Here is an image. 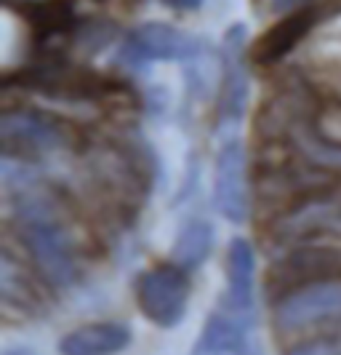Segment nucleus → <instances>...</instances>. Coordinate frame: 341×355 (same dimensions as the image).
Segmentation results:
<instances>
[{
	"instance_id": "1",
	"label": "nucleus",
	"mask_w": 341,
	"mask_h": 355,
	"mask_svg": "<svg viewBox=\"0 0 341 355\" xmlns=\"http://www.w3.org/2000/svg\"><path fill=\"white\" fill-rule=\"evenodd\" d=\"M19 187H8L17 190L19 238L33 257L37 272L48 284L54 288H72L80 278V265L70 232L56 219L54 203L43 193L33 190L30 179L24 177V168H19Z\"/></svg>"
},
{
	"instance_id": "2",
	"label": "nucleus",
	"mask_w": 341,
	"mask_h": 355,
	"mask_svg": "<svg viewBox=\"0 0 341 355\" xmlns=\"http://www.w3.org/2000/svg\"><path fill=\"white\" fill-rule=\"evenodd\" d=\"M190 297V272L176 262L152 267L136 281V304L144 318L152 320L158 329H176L187 315Z\"/></svg>"
},
{
	"instance_id": "3",
	"label": "nucleus",
	"mask_w": 341,
	"mask_h": 355,
	"mask_svg": "<svg viewBox=\"0 0 341 355\" xmlns=\"http://www.w3.org/2000/svg\"><path fill=\"white\" fill-rule=\"evenodd\" d=\"M203 53H205V43L200 37L187 35L184 30L163 21H149L123 40L118 59L133 70H142L152 62H171V59L187 64Z\"/></svg>"
},
{
	"instance_id": "4",
	"label": "nucleus",
	"mask_w": 341,
	"mask_h": 355,
	"mask_svg": "<svg viewBox=\"0 0 341 355\" xmlns=\"http://www.w3.org/2000/svg\"><path fill=\"white\" fill-rule=\"evenodd\" d=\"M272 315L275 326L286 334L341 318V278H328L293 288L291 294L275 300Z\"/></svg>"
},
{
	"instance_id": "5",
	"label": "nucleus",
	"mask_w": 341,
	"mask_h": 355,
	"mask_svg": "<svg viewBox=\"0 0 341 355\" xmlns=\"http://www.w3.org/2000/svg\"><path fill=\"white\" fill-rule=\"evenodd\" d=\"M328 278H341V249L296 246L272 265L267 288H270L272 300H280L293 288L328 281Z\"/></svg>"
},
{
	"instance_id": "6",
	"label": "nucleus",
	"mask_w": 341,
	"mask_h": 355,
	"mask_svg": "<svg viewBox=\"0 0 341 355\" xmlns=\"http://www.w3.org/2000/svg\"><path fill=\"white\" fill-rule=\"evenodd\" d=\"M3 158H40L64 147V131L54 118L43 112H6L0 118Z\"/></svg>"
},
{
	"instance_id": "7",
	"label": "nucleus",
	"mask_w": 341,
	"mask_h": 355,
	"mask_svg": "<svg viewBox=\"0 0 341 355\" xmlns=\"http://www.w3.org/2000/svg\"><path fill=\"white\" fill-rule=\"evenodd\" d=\"M246 43H248V33L243 24H234L227 30L224 46H221V91H219V107H216L219 128L237 125L248 107Z\"/></svg>"
},
{
	"instance_id": "8",
	"label": "nucleus",
	"mask_w": 341,
	"mask_h": 355,
	"mask_svg": "<svg viewBox=\"0 0 341 355\" xmlns=\"http://www.w3.org/2000/svg\"><path fill=\"white\" fill-rule=\"evenodd\" d=\"M216 206L221 216L232 225H243L248 219V174H246V150L243 142L227 139L216 155L214 179Z\"/></svg>"
},
{
	"instance_id": "9",
	"label": "nucleus",
	"mask_w": 341,
	"mask_h": 355,
	"mask_svg": "<svg viewBox=\"0 0 341 355\" xmlns=\"http://www.w3.org/2000/svg\"><path fill=\"white\" fill-rule=\"evenodd\" d=\"M219 307L256 323V251L246 238H232L227 246V291Z\"/></svg>"
},
{
	"instance_id": "10",
	"label": "nucleus",
	"mask_w": 341,
	"mask_h": 355,
	"mask_svg": "<svg viewBox=\"0 0 341 355\" xmlns=\"http://www.w3.org/2000/svg\"><path fill=\"white\" fill-rule=\"evenodd\" d=\"M251 326L253 323L243 320L240 315L219 307L205 318L190 355H251Z\"/></svg>"
},
{
	"instance_id": "11",
	"label": "nucleus",
	"mask_w": 341,
	"mask_h": 355,
	"mask_svg": "<svg viewBox=\"0 0 341 355\" xmlns=\"http://www.w3.org/2000/svg\"><path fill=\"white\" fill-rule=\"evenodd\" d=\"M133 339L131 326L123 320H96L72 329L59 339L62 355H118Z\"/></svg>"
},
{
	"instance_id": "12",
	"label": "nucleus",
	"mask_w": 341,
	"mask_h": 355,
	"mask_svg": "<svg viewBox=\"0 0 341 355\" xmlns=\"http://www.w3.org/2000/svg\"><path fill=\"white\" fill-rule=\"evenodd\" d=\"M315 19H317L315 8H299V11L283 14V19L261 35L259 46H256V59L261 64L280 62L304 40L306 33L315 27Z\"/></svg>"
},
{
	"instance_id": "13",
	"label": "nucleus",
	"mask_w": 341,
	"mask_h": 355,
	"mask_svg": "<svg viewBox=\"0 0 341 355\" xmlns=\"http://www.w3.org/2000/svg\"><path fill=\"white\" fill-rule=\"evenodd\" d=\"M216 243L214 225L208 219H190L176 235L174 243V262L187 272H195L208 262Z\"/></svg>"
},
{
	"instance_id": "14",
	"label": "nucleus",
	"mask_w": 341,
	"mask_h": 355,
	"mask_svg": "<svg viewBox=\"0 0 341 355\" xmlns=\"http://www.w3.org/2000/svg\"><path fill=\"white\" fill-rule=\"evenodd\" d=\"M286 355H341V331H331V334L299 342Z\"/></svg>"
},
{
	"instance_id": "15",
	"label": "nucleus",
	"mask_w": 341,
	"mask_h": 355,
	"mask_svg": "<svg viewBox=\"0 0 341 355\" xmlns=\"http://www.w3.org/2000/svg\"><path fill=\"white\" fill-rule=\"evenodd\" d=\"M309 0H270V8L275 14H291V11H299V8H306Z\"/></svg>"
},
{
	"instance_id": "16",
	"label": "nucleus",
	"mask_w": 341,
	"mask_h": 355,
	"mask_svg": "<svg viewBox=\"0 0 341 355\" xmlns=\"http://www.w3.org/2000/svg\"><path fill=\"white\" fill-rule=\"evenodd\" d=\"M163 3L171 6V8H176V11H198L205 0H163Z\"/></svg>"
},
{
	"instance_id": "17",
	"label": "nucleus",
	"mask_w": 341,
	"mask_h": 355,
	"mask_svg": "<svg viewBox=\"0 0 341 355\" xmlns=\"http://www.w3.org/2000/svg\"><path fill=\"white\" fill-rule=\"evenodd\" d=\"M0 355H37L33 347H27V345H14V347H6Z\"/></svg>"
}]
</instances>
